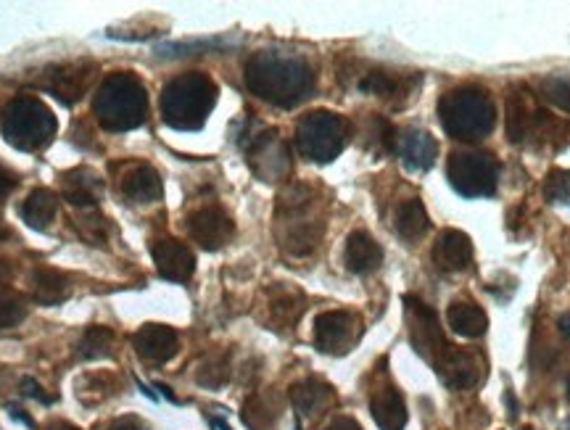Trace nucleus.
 I'll return each instance as SVG.
<instances>
[{
  "instance_id": "3",
  "label": "nucleus",
  "mask_w": 570,
  "mask_h": 430,
  "mask_svg": "<svg viewBox=\"0 0 570 430\" xmlns=\"http://www.w3.org/2000/svg\"><path fill=\"white\" fill-rule=\"evenodd\" d=\"M93 114L103 130L130 132L148 119L146 85L130 72H114L93 95Z\"/></svg>"
},
{
  "instance_id": "24",
  "label": "nucleus",
  "mask_w": 570,
  "mask_h": 430,
  "mask_svg": "<svg viewBox=\"0 0 570 430\" xmlns=\"http://www.w3.org/2000/svg\"><path fill=\"white\" fill-rule=\"evenodd\" d=\"M446 322L452 333L462 338H483L489 330V317L475 301H454L446 312Z\"/></svg>"
},
{
  "instance_id": "17",
  "label": "nucleus",
  "mask_w": 570,
  "mask_h": 430,
  "mask_svg": "<svg viewBox=\"0 0 570 430\" xmlns=\"http://www.w3.org/2000/svg\"><path fill=\"white\" fill-rule=\"evenodd\" d=\"M483 372H486V362L481 354H470L462 349H449L441 362V378L454 391H468L481 383Z\"/></svg>"
},
{
  "instance_id": "14",
  "label": "nucleus",
  "mask_w": 570,
  "mask_h": 430,
  "mask_svg": "<svg viewBox=\"0 0 570 430\" xmlns=\"http://www.w3.org/2000/svg\"><path fill=\"white\" fill-rule=\"evenodd\" d=\"M188 233L206 251H220L233 241L235 225L220 206H206L188 219Z\"/></svg>"
},
{
  "instance_id": "34",
  "label": "nucleus",
  "mask_w": 570,
  "mask_h": 430,
  "mask_svg": "<svg viewBox=\"0 0 570 430\" xmlns=\"http://www.w3.org/2000/svg\"><path fill=\"white\" fill-rule=\"evenodd\" d=\"M22 394L27 396V399L40 401V404H45V407H51V404H56V396L45 394L43 386H40V383H37V380H32V378H24L22 380Z\"/></svg>"
},
{
  "instance_id": "33",
  "label": "nucleus",
  "mask_w": 570,
  "mask_h": 430,
  "mask_svg": "<svg viewBox=\"0 0 570 430\" xmlns=\"http://www.w3.org/2000/svg\"><path fill=\"white\" fill-rule=\"evenodd\" d=\"M77 233L90 243V246H103L106 243V233H109V225L101 214H90V217L77 219Z\"/></svg>"
},
{
  "instance_id": "36",
  "label": "nucleus",
  "mask_w": 570,
  "mask_h": 430,
  "mask_svg": "<svg viewBox=\"0 0 570 430\" xmlns=\"http://www.w3.org/2000/svg\"><path fill=\"white\" fill-rule=\"evenodd\" d=\"M14 188H16V177L8 175L6 169H0V201H3Z\"/></svg>"
},
{
  "instance_id": "37",
  "label": "nucleus",
  "mask_w": 570,
  "mask_h": 430,
  "mask_svg": "<svg viewBox=\"0 0 570 430\" xmlns=\"http://www.w3.org/2000/svg\"><path fill=\"white\" fill-rule=\"evenodd\" d=\"M8 412H11V417H14V420H19V423L27 425V428H30V430L37 428L35 420H32V417L27 415V412H24L22 407H14V404H8Z\"/></svg>"
},
{
  "instance_id": "26",
  "label": "nucleus",
  "mask_w": 570,
  "mask_h": 430,
  "mask_svg": "<svg viewBox=\"0 0 570 430\" xmlns=\"http://www.w3.org/2000/svg\"><path fill=\"white\" fill-rule=\"evenodd\" d=\"M394 227H396V235L404 238L407 243L420 241V238L428 233V227H431V219H428V212H425L423 201H417V198L404 201V204L399 206V212H396Z\"/></svg>"
},
{
  "instance_id": "11",
  "label": "nucleus",
  "mask_w": 570,
  "mask_h": 430,
  "mask_svg": "<svg viewBox=\"0 0 570 430\" xmlns=\"http://www.w3.org/2000/svg\"><path fill=\"white\" fill-rule=\"evenodd\" d=\"M95 74V64L90 61H77V64L48 66L40 77V88L51 93L61 106H74L80 101L85 90L90 88V80Z\"/></svg>"
},
{
  "instance_id": "4",
  "label": "nucleus",
  "mask_w": 570,
  "mask_h": 430,
  "mask_svg": "<svg viewBox=\"0 0 570 430\" xmlns=\"http://www.w3.org/2000/svg\"><path fill=\"white\" fill-rule=\"evenodd\" d=\"M439 122L449 138L478 143L489 138L494 130L497 111L486 90L475 85H460V88L446 90L439 98Z\"/></svg>"
},
{
  "instance_id": "28",
  "label": "nucleus",
  "mask_w": 570,
  "mask_h": 430,
  "mask_svg": "<svg viewBox=\"0 0 570 430\" xmlns=\"http://www.w3.org/2000/svg\"><path fill=\"white\" fill-rule=\"evenodd\" d=\"M235 40L227 37H204V40H185V43H161L156 45L154 53L161 59H183V56H198V53L209 51H225V48H235Z\"/></svg>"
},
{
  "instance_id": "41",
  "label": "nucleus",
  "mask_w": 570,
  "mask_h": 430,
  "mask_svg": "<svg viewBox=\"0 0 570 430\" xmlns=\"http://www.w3.org/2000/svg\"><path fill=\"white\" fill-rule=\"evenodd\" d=\"M557 328L563 330V336L570 338V314H565V317H560V322H557Z\"/></svg>"
},
{
  "instance_id": "6",
  "label": "nucleus",
  "mask_w": 570,
  "mask_h": 430,
  "mask_svg": "<svg viewBox=\"0 0 570 430\" xmlns=\"http://www.w3.org/2000/svg\"><path fill=\"white\" fill-rule=\"evenodd\" d=\"M349 122L333 111H309L296 127V148L307 161L330 164L349 143Z\"/></svg>"
},
{
  "instance_id": "27",
  "label": "nucleus",
  "mask_w": 570,
  "mask_h": 430,
  "mask_svg": "<svg viewBox=\"0 0 570 430\" xmlns=\"http://www.w3.org/2000/svg\"><path fill=\"white\" fill-rule=\"evenodd\" d=\"M330 399H333L330 386H325L322 380L315 378L301 380V383H296V386L291 388L293 407H296V412H301V415H315L322 407H328Z\"/></svg>"
},
{
  "instance_id": "16",
  "label": "nucleus",
  "mask_w": 570,
  "mask_h": 430,
  "mask_svg": "<svg viewBox=\"0 0 570 430\" xmlns=\"http://www.w3.org/2000/svg\"><path fill=\"white\" fill-rule=\"evenodd\" d=\"M151 254H154L159 277H164L169 283H188L193 272H196V256L183 241L161 238V241L154 243Z\"/></svg>"
},
{
  "instance_id": "18",
  "label": "nucleus",
  "mask_w": 570,
  "mask_h": 430,
  "mask_svg": "<svg viewBox=\"0 0 570 430\" xmlns=\"http://www.w3.org/2000/svg\"><path fill=\"white\" fill-rule=\"evenodd\" d=\"M132 346L138 351V357L151 365H167L180 349V341H177L175 330L167 325H143L132 336Z\"/></svg>"
},
{
  "instance_id": "15",
  "label": "nucleus",
  "mask_w": 570,
  "mask_h": 430,
  "mask_svg": "<svg viewBox=\"0 0 570 430\" xmlns=\"http://www.w3.org/2000/svg\"><path fill=\"white\" fill-rule=\"evenodd\" d=\"M117 190L127 204H154L164 196V180L151 164H125Z\"/></svg>"
},
{
  "instance_id": "44",
  "label": "nucleus",
  "mask_w": 570,
  "mask_h": 430,
  "mask_svg": "<svg viewBox=\"0 0 570 430\" xmlns=\"http://www.w3.org/2000/svg\"><path fill=\"white\" fill-rule=\"evenodd\" d=\"M48 430H74L72 425H66V423H59V425H51V428Z\"/></svg>"
},
{
  "instance_id": "35",
  "label": "nucleus",
  "mask_w": 570,
  "mask_h": 430,
  "mask_svg": "<svg viewBox=\"0 0 570 430\" xmlns=\"http://www.w3.org/2000/svg\"><path fill=\"white\" fill-rule=\"evenodd\" d=\"M109 430H148V425L143 423L140 417L125 415V417H119V420H114Z\"/></svg>"
},
{
  "instance_id": "32",
  "label": "nucleus",
  "mask_w": 570,
  "mask_h": 430,
  "mask_svg": "<svg viewBox=\"0 0 570 430\" xmlns=\"http://www.w3.org/2000/svg\"><path fill=\"white\" fill-rule=\"evenodd\" d=\"M24 320H27V304L22 296H14V293L0 296V330L19 328Z\"/></svg>"
},
{
  "instance_id": "13",
  "label": "nucleus",
  "mask_w": 570,
  "mask_h": 430,
  "mask_svg": "<svg viewBox=\"0 0 570 430\" xmlns=\"http://www.w3.org/2000/svg\"><path fill=\"white\" fill-rule=\"evenodd\" d=\"M394 154L399 156L407 172H431L439 159V143L431 132L420 127H404V130H396Z\"/></svg>"
},
{
  "instance_id": "43",
  "label": "nucleus",
  "mask_w": 570,
  "mask_h": 430,
  "mask_svg": "<svg viewBox=\"0 0 570 430\" xmlns=\"http://www.w3.org/2000/svg\"><path fill=\"white\" fill-rule=\"evenodd\" d=\"M212 425L214 428H220V430H233L230 425L225 423V420H222V417H212Z\"/></svg>"
},
{
  "instance_id": "9",
  "label": "nucleus",
  "mask_w": 570,
  "mask_h": 430,
  "mask_svg": "<svg viewBox=\"0 0 570 430\" xmlns=\"http://www.w3.org/2000/svg\"><path fill=\"white\" fill-rule=\"evenodd\" d=\"M238 146L262 183H278L291 175V151L275 130L254 124V130L238 135Z\"/></svg>"
},
{
  "instance_id": "19",
  "label": "nucleus",
  "mask_w": 570,
  "mask_h": 430,
  "mask_svg": "<svg viewBox=\"0 0 570 430\" xmlns=\"http://www.w3.org/2000/svg\"><path fill=\"white\" fill-rule=\"evenodd\" d=\"M433 262L444 272H465L473 264V241L462 230H446L433 246Z\"/></svg>"
},
{
  "instance_id": "30",
  "label": "nucleus",
  "mask_w": 570,
  "mask_h": 430,
  "mask_svg": "<svg viewBox=\"0 0 570 430\" xmlns=\"http://www.w3.org/2000/svg\"><path fill=\"white\" fill-rule=\"evenodd\" d=\"M539 95L555 109L570 114V74H547L539 80Z\"/></svg>"
},
{
  "instance_id": "12",
  "label": "nucleus",
  "mask_w": 570,
  "mask_h": 430,
  "mask_svg": "<svg viewBox=\"0 0 570 430\" xmlns=\"http://www.w3.org/2000/svg\"><path fill=\"white\" fill-rule=\"evenodd\" d=\"M404 307L410 312V325H412V346L420 357H425L428 362L436 365V354H446L452 349L449 343L444 341V333H441L439 317L433 312L428 304H423L415 296H404Z\"/></svg>"
},
{
  "instance_id": "31",
  "label": "nucleus",
  "mask_w": 570,
  "mask_h": 430,
  "mask_svg": "<svg viewBox=\"0 0 570 430\" xmlns=\"http://www.w3.org/2000/svg\"><path fill=\"white\" fill-rule=\"evenodd\" d=\"M544 198L555 206H570V169H552L544 180Z\"/></svg>"
},
{
  "instance_id": "20",
  "label": "nucleus",
  "mask_w": 570,
  "mask_h": 430,
  "mask_svg": "<svg viewBox=\"0 0 570 430\" xmlns=\"http://www.w3.org/2000/svg\"><path fill=\"white\" fill-rule=\"evenodd\" d=\"M344 264L346 270L354 272V275H370L383 264V248L370 233L354 230L349 235V241H346Z\"/></svg>"
},
{
  "instance_id": "21",
  "label": "nucleus",
  "mask_w": 570,
  "mask_h": 430,
  "mask_svg": "<svg viewBox=\"0 0 570 430\" xmlns=\"http://www.w3.org/2000/svg\"><path fill=\"white\" fill-rule=\"evenodd\" d=\"M61 180H64V183H61V196H64V201H69L72 206L93 209V206L101 201L103 180L95 175L93 169L88 167L72 169V172H66Z\"/></svg>"
},
{
  "instance_id": "7",
  "label": "nucleus",
  "mask_w": 570,
  "mask_h": 430,
  "mask_svg": "<svg viewBox=\"0 0 570 430\" xmlns=\"http://www.w3.org/2000/svg\"><path fill=\"white\" fill-rule=\"evenodd\" d=\"M446 180L462 198H491L499 185V161L486 151H454L446 161Z\"/></svg>"
},
{
  "instance_id": "29",
  "label": "nucleus",
  "mask_w": 570,
  "mask_h": 430,
  "mask_svg": "<svg viewBox=\"0 0 570 430\" xmlns=\"http://www.w3.org/2000/svg\"><path fill=\"white\" fill-rule=\"evenodd\" d=\"M111 346H114V333L109 328H101V325H93L82 333V341L77 346V357L82 362H90V359H106L111 357Z\"/></svg>"
},
{
  "instance_id": "42",
  "label": "nucleus",
  "mask_w": 570,
  "mask_h": 430,
  "mask_svg": "<svg viewBox=\"0 0 570 430\" xmlns=\"http://www.w3.org/2000/svg\"><path fill=\"white\" fill-rule=\"evenodd\" d=\"M8 275H11V270H8V264H6V262H0V288L6 285Z\"/></svg>"
},
{
  "instance_id": "8",
  "label": "nucleus",
  "mask_w": 570,
  "mask_h": 430,
  "mask_svg": "<svg viewBox=\"0 0 570 430\" xmlns=\"http://www.w3.org/2000/svg\"><path fill=\"white\" fill-rule=\"evenodd\" d=\"M309 206H312V196L307 188H293L280 198L278 219L285 227L280 233V241H283L285 251H291L293 256L315 251L322 238V222L307 217Z\"/></svg>"
},
{
  "instance_id": "38",
  "label": "nucleus",
  "mask_w": 570,
  "mask_h": 430,
  "mask_svg": "<svg viewBox=\"0 0 570 430\" xmlns=\"http://www.w3.org/2000/svg\"><path fill=\"white\" fill-rule=\"evenodd\" d=\"M325 430H362V428H359L357 420H351V417H338V420H333Z\"/></svg>"
},
{
  "instance_id": "39",
  "label": "nucleus",
  "mask_w": 570,
  "mask_h": 430,
  "mask_svg": "<svg viewBox=\"0 0 570 430\" xmlns=\"http://www.w3.org/2000/svg\"><path fill=\"white\" fill-rule=\"evenodd\" d=\"M156 391H161V396H164V399L169 401V404H180V399H177L175 394H172V388L169 386H164V383H156Z\"/></svg>"
},
{
  "instance_id": "1",
  "label": "nucleus",
  "mask_w": 570,
  "mask_h": 430,
  "mask_svg": "<svg viewBox=\"0 0 570 430\" xmlns=\"http://www.w3.org/2000/svg\"><path fill=\"white\" fill-rule=\"evenodd\" d=\"M246 88L278 109H296L317 88L315 66L288 51H259L246 61Z\"/></svg>"
},
{
  "instance_id": "40",
  "label": "nucleus",
  "mask_w": 570,
  "mask_h": 430,
  "mask_svg": "<svg viewBox=\"0 0 570 430\" xmlns=\"http://www.w3.org/2000/svg\"><path fill=\"white\" fill-rule=\"evenodd\" d=\"M135 386L140 388V394H146L151 401H159V396H156L154 391H151V386H146V383H143V380H140V378H135Z\"/></svg>"
},
{
  "instance_id": "10",
  "label": "nucleus",
  "mask_w": 570,
  "mask_h": 430,
  "mask_svg": "<svg viewBox=\"0 0 570 430\" xmlns=\"http://www.w3.org/2000/svg\"><path fill=\"white\" fill-rule=\"evenodd\" d=\"M362 336V320L359 314L346 309L322 312L315 320V346L322 354H346L354 349V343Z\"/></svg>"
},
{
  "instance_id": "5",
  "label": "nucleus",
  "mask_w": 570,
  "mask_h": 430,
  "mask_svg": "<svg viewBox=\"0 0 570 430\" xmlns=\"http://www.w3.org/2000/svg\"><path fill=\"white\" fill-rule=\"evenodd\" d=\"M59 122L37 95H16L0 111V132L8 146L32 154L43 151L56 138Z\"/></svg>"
},
{
  "instance_id": "25",
  "label": "nucleus",
  "mask_w": 570,
  "mask_h": 430,
  "mask_svg": "<svg viewBox=\"0 0 570 430\" xmlns=\"http://www.w3.org/2000/svg\"><path fill=\"white\" fill-rule=\"evenodd\" d=\"M56 212H59V196L48 188L32 190L22 209H19L24 222L35 227V230H48V225L56 219Z\"/></svg>"
},
{
  "instance_id": "22",
  "label": "nucleus",
  "mask_w": 570,
  "mask_h": 430,
  "mask_svg": "<svg viewBox=\"0 0 570 430\" xmlns=\"http://www.w3.org/2000/svg\"><path fill=\"white\" fill-rule=\"evenodd\" d=\"M69 293H72V285L64 272L51 270V267H37L32 272V299L40 307H59L69 299Z\"/></svg>"
},
{
  "instance_id": "23",
  "label": "nucleus",
  "mask_w": 570,
  "mask_h": 430,
  "mask_svg": "<svg viewBox=\"0 0 570 430\" xmlns=\"http://www.w3.org/2000/svg\"><path fill=\"white\" fill-rule=\"evenodd\" d=\"M370 412L380 430H404L407 425V404L396 388H380L370 401Z\"/></svg>"
},
{
  "instance_id": "45",
  "label": "nucleus",
  "mask_w": 570,
  "mask_h": 430,
  "mask_svg": "<svg viewBox=\"0 0 570 430\" xmlns=\"http://www.w3.org/2000/svg\"><path fill=\"white\" fill-rule=\"evenodd\" d=\"M296 430H301V425H299V423H296Z\"/></svg>"
},
{
  "instance_id": "2",
  "label": "nucleus",
  "mask_w": 570,
  "mask_h": 430,
  "mask_svg": "<svg viewBox=\"0 0 570 430\" xmlns=\"http://www.w3.org/2000/svg\"><path fill=\"white\" fill-rule=\"evenodd\" d=\"M217 85L209 74L188 72L169 80L161 90V119L180 132L201 130L217 106Z\"/></svg>"
}]
</instances>
